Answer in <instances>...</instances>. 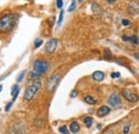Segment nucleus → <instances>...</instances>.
I'll return each instance as SVG.
<instances>
[{
    "instance_id": "f257e3e1",
    "label": "nucleus",
    "mask_w": 139,
    "mask_h": 134,
    "mask_svg": "<svg viewBox=\"0 0 139 134\" xmlns=\"http://www.w3.org/2000/svg\"><path fill=\"white\" fill-rule=\"evenodd\" d=\"M17 20L15 14H5L0 18V32H9L14 28Z\"/></svg>"
},
{
    "instance_id": "f03ea898",
    "label": "nucleus",
    "mask_w": 139,
    "mask_h": 134,
    "mask_svg": "<svg viewBox=\"0 0 139 134\" xmlns=\"http://www.w3.org/2000/svg\"><path fill=\"white\" fill-rule=\"evenodd\" d=\"M42 87V82L39 79H35L32 81L31 84H29L25 89V93H24V99L26 101H31L34 96L37 95V93L39 92V89Z\"/></svg>"
},
{
    "instance_id": "7ed1b4c3",
    "label": "nucleus",
    "mask_w": 139,
    "mask_h": 134,
    "mask_svg": "<svg viewBox=\"0 0 139 134\" xmlns=\"http://www.w3.org/2000/svg\"><path fill=\"white\" fill-rule=\"evenodd\" d=\"M48 66L49 65L45 60H37L33 63V72L39 76H42L48 70Z\"/></svg>"
},
{
    "instance_id": "20e7f679",
    "label": "nucleus",
    "mask_w": 139,
    "mask_h": 134,
    "mask_svg": "<svg viewBox=\"0 0 139 134\" xmlns=\"http://www.w3.org/2000/svg\"><path fill=\"white\" fill-rule=\"evenodd\" d=\"M59 79H60L59 74L52 75L49 79H48V82H47V89L49 90V92H52V90L56 88L57 84H58V82H59Z\"/></svg>"
},
{
    "instance_id": "39448f33",
    "label": "nucleus",
    "mask_w": 139,
    "mask_h": 134,
    "mask_svg": "<svg viewBox=\"0 0 139 134\" xmlns=\"http://www.w3.org/2000/svg\"><path fill=\"white\" fill-rule=\"evenodd\" d=\"M57 45H58V41H57L56 38L49 39V41L46 43V45H45V51H46L47 53L55 52V50L57 49Z\"/></svg>"
},
{
    "instance_id": "423d86ee",
    "label": "nucleus",
    "mask_w": 139,
    "mask_h": 134,
    "mask_svg": "<svg viewBox=\"0 0 139 134\" xmlns=\"http://www.w3.org/2000/svg\"><path fill=\"white\" fill-rule=\"evenodd\" d=\"M129 13L133 16L139 14V3L137 1H132L129 4Z\"/></svg>"
},
{
    "instance_id": "0eeeda50",
    "label": "nucleus",
    "mask_w": 139,
    "mask_h": 134,
    "mask_svg": "<svg viewBox=\"0 0 139 134\" xmlns=\"http://www.w3.org/2000/svg\"><path fill=\"white\" fill-rule=\"evenodd\" d=\"M122 94L126 98V100H129L130 102H136L138 100V96L135 95L134 93H132L131 90H129V89H123Z\"/></svg>"
},
{
    "instance_id": "6e6552de",
    "label": "nucleus",
    "mask_w": 139,
    "mask_h": 134,
    "mask_svg": "<svg viewBox=\"0 0 139 134\" xmlns=\"http://www.w3.org/2000/svg\"><path fill=\"white\" fill-rule=\"evenodd\" d=\"M108 104L111 106H118L121 104V98L117 94H112L109 98H108Z\"/></svg>"
},
{
    "instance_id": "1a4fd4ad",
    "label": "nucleus",
    "mask_w": 139,
    "mask_h": 134,
    "mask_svg": "<svg viewBox=\"0 0 139 134\" xmlns=\"http://www.w3.org/2000/svg\"><path fill=\"white\" fill-rule=\"evenodd\" d=\"M109 112H110L109 106L102 105V106L98 110V116H99V117H104V116H106L107 114H109Z\"/></svg>"
},
{
    "instance_id": "9d476101",
    "label": "nucleus",
    "mask_w": 139,
    "mask_h": 134,
    "mask_svg": "<svg viewBox=\"0 0 139 134\" xmlns=\"http://www.w3.org/2000/svg\"><path fill=\"white\" fill-rule=\"evenodd\" d=\"M92 78L94 79L95 81L101 82V81H103V80H104L105 75H104V72H103V71H100V70H98V71H94L93 74H92Z\"/></svg>"
},
{
    "instance_id": "9b49d317",
    "label": "nucleus",
    "mask_w": 139,
    "mask_h": 134,
    "mask_svg": "<svg viewBox=\"0 0 139 134\" xmlns=\"http://www.w3.org/2000/svg\"><path fill=\"white\" fill-rule=\"evenodd\" d=\"M19 90H20V88H19V86L17 84H15V85H13L12 86V89H11V95H12V97H13V101L14 102V100L17 98V96H18V94H19Z\"/></svg>"
},
{
    "instance_id": "f8f14e48",
    "label": "nucleus",
    "mask_w": 139,
    "mask_h": 134,
    "mask_svg": "<svg viewBox=\"0 0 139 134\" xmlns=\"http://www.w3.org/2000/svg\"><path fill=\"white\" fill-rule=\"evenodd\" d=\"M122 39L124 42H131V43H133V44H138V43H139L138 37H137L136 35H132V36H125V35H123L122 36Z\"/></svg>"
},
{
    "instance_id": "ddd939ff",
    "label": "nucleus",
    "mask_w": 139,
    "mask_h": 134,
    "mask_svg": "<svg viewBox=\"0 0 139 134\" xmlns=\"http://www.w3.org/2000/svg\"><path fill=\"white\" fill-rule=\"evenodd\" d=\"M80 130V127L79 125H78V123H76V121H73L71 125H70V131L72 133H78Z\"/></svg>"
},
{
    "instance_id": "4468645a",
    "label": "nucleus",
    "mask_w": 139,
    "mask_h": 134,
    "mask_svg": "<svg viewBox=\"0 0 139 134\" xmlns=\"http://www.w3.org/2000/svg\"><path fill=\"white\" fill-rule=\"evenodd\" d=\"M83 100H84V102H87L88 104H95L96 103V100L93 98L92 96H86Z\"/></svg>"
},
{
    "instance_id": "2eb2a0df",
    "label": "nucleus",
    "mask_w": 139,
    "mask_h": 134,
    "mask_svg": "<svg viewBox=\"0 0 139 134\" xmlns=\"http://www.w3.org/2000/svg\"><path fill=\"white\" fill-rule=\"evenodd\" d=\"M83 123H84V125H86L88 128H90V127L92 126V124H93V118L91 116H87L86 118L83 119Z\"/></svg>"
},
{
    "instance_id": "dca6fc26",
    "label": "nucleus",
    "mask_w": 139,
    "mask_h": 134,
    "mask_svg": "<svg viewBox=\"0 0 139 134\" xmlns=\"http://www.w3.org/2000/svg\"><path fill=\"white\" fill-rule=\"evenodd\" d=\"M59 132L61 133V134H69L70 133V131H69V129H68V127H66V126L60 127L59 128Z\"/></svg>"
},
{
    "instance_id": "f3484780",
    "label": "nucleus",
    "mask_w": 139,
    "mask_h": 134,
    "mask_svg": "<svg viewBox=\"0 0 139 134\" xmlns=\"http://www.w3.org/2000/svg\"><path fill=\"white\" fill-rule=\"evenodd\" d=\"M75 9H76V1H75V0H72V2L70 4V8L68 9V11L71 13V12H73Z\"/></svg>"
},
{
    "instance_id": "a211bd4d",
    "label": "nucleus",
    "mask_w": 139,
    "mask_h": 134,
    "mask_svg": "<svg viewBox=\"0 0 139 134\" xmlns=\"http://www.w3.org/2000/svg\"><path fill=\"white\" fill-rule=\"evenodd\" d=\"M42 44H43V41H42V39H40V38L35 39V42H34V48H35V49H38L39 47L42 46Z\"/></svg>"
},
{
    "instance_id": "6ab92c4d",
    "label": "nucleus",
    "mask_w": 139,
    "mask_h": 134,
    "mask_svg": "<svg viewBox=\"0 0 139 134\" xmlns=\"http://www.w3.org/2000/svg\"><path fill=\"white\" fill-rule=\"evenodd\" d=\"M63 16H64V11L61 10V12H60L59 14V20H58V26H60L62 23V20H63Z\"/></svg>"
},
{
    "instance_id": "aec40b11",
    "label": "nucleus",
    "mask_w": 139,
    "mask_h": 134,
    "mask_svg": "<svg viewBox=\"0 0 139 134\" xmlns=\"http://www.w3.org/2000/svg\"><path fill=\"white\" fill-rule=\"evenodd\" d=\"M25 74H26V70H24V71H22V74L19 75V77L17 78V82H20V81H23V79H24V77H25Z\"/></svg>"
},
{
    "instance_id": "412c9836",
    "label": "nucleus",
    "mask_w": 139,
    "mask_h": 134,
    "mask_svg": "<svg viewBox=\"0 0 139 134\" xmlns=\"http://www.w3.org/2000/svg\"><path fill=\"white\" fill-rule=\"evenodd\" d=\"M56 4H57V8L62 9V7H63V0H57Z\"/></svg>"
},
{
    "instance_id": "4be33fe9",
    "label": "nucleus",
    "mask_w": 139,
    "mask_h": 134,
    "mask_svg": "<svg viewBox=\"0 0 139 134\" xmlns=\"http://www.w3.org/2000/svg\"><path fill=\"white\" fill-rule=\"evenodd\" d=\"M122 25L125 26V27H127V26L131 25V21L129 19H122Z\"/></svg>"
},
{
    "instance_id": "5701e85b",
    "label": "nucleus",
    "mask_w": 139,
    "mask_h": 134,
    "mask_svg": "<svg viewBox=\"0 0 139 134\" xmlns=\"http://www.w3.org/2000/svg\"><path fill=\"white\" fill-rule=\"evenodd\" d=\"M119 77H120V72H112L111 74L112 79H116V78H119Z\"/></svg>"
},
{
    "instance_id": "b1692460",
    "label": "nucleus",
    "mask_w": 139,
    "mask_h": 134,
    "mask_svg": "<svg viewBox=\"0 0 139 134\" xmlns=\"http://www.w3.org/2000/svg\"><path fill=\"white\" fill-rule=\"evenodd\" d=\"M12 105H13V101H12V102H10V103H8V104H7V106H5V111H10V109H11V106Z\"/></svg>"
},
{
    "instance_id": "393cba45",
    "label": "nucleus",
    "mask_w": 139,
    "mask_h": 134,
    "mask_svg": "<svg viewBox=\"0 0 139 134\" xmlns=\"http://www.w3.org/2000/svg\"><path fill=\"white\" fill-rule=\"evenodd\" d=\"M129 131H130V126H125L123 129V133L126 134V133H129Z\"/></svg>"
},
{
    "instance_id": "a878e982",
    "label": "nucleus",
    "mask_w": 139,
    "mask_h": 134,
    "mask_svg": "<svg viewBox=\"0 0 139 134\" xmlns=\"http://www.w3.org/2000/svg\"><path fill=\"white\" fill-rule=\"evenodd\" d=\"M109 57H110V51H109V50H106V51H105V58L108 59Z\"/></svg>"
},
{
    "instance_id": "bb28decb",
    "label": "nucleus",
    "mask_w": 139,
    "mask_h": 134,
    "mask_svg": "<svg viewBox=\"0 0 139 134\" xmlns=\"http://www.w3.org/2000/svg\"><path fill=\"white\" fill-rule=\"evenodd\" d=\"M77 95V93H76V90H73V93L71 94V97H75Z\"/></svg>"
},
{
    "instance_id": "cd10ccee",
    "label": "nucleus",
    "mask_w": 139,
    "mask_h": 134,
    "mask_svg": "<svg viewBox=\"0 0 139 134\" xmlns=\"http://www.w3.org/2000/svg\"><path fill=\"white\" fill-rule=\"evenodd\" d=\"M134 58H136L137 60H139V53H135L134 54Z\"/></svg>"
},
{
    "instance_id": "c85d7f7f",
    "label": "nucleus",
    "mask_w": 139,
    "mask_h": 134,
    "mask_svg": "<svg viewBox=\"0 0 139 134\" xmlns=\"http://www.w3.org/2000/svg\"><path fill=\"white\" fill-rule=\"evenodd\" d=\"M113 1H117V0H107V2H109V3L113 2Z\"/></svg>"
},
{
    "instance_id": "c756f323",
    "label": "nucleus",
    "mask_w": 139,
    "mask_h": 134,
    "mask_svg": "<svg viewBox=\"0 0 139 134\" xmlns=\"http://www.w3.org/2000/svg\"><path fill=\"white\" fill-rule=\"evenodd\" d=\"M1 89H2V85H0V92H1Z\"/></svg>"
},
{
    "instance_id": "7c9ffc66",
    "label": "nucleus",
    "mask_w": 139,
    "mask_h": 134,
    "mask_svg": "<svg viewBox=\"0 0 139 134\" xmlns=\"http://www.w3.org/2000/svg\"><path fill=\"white\" fill-rule=\"evenodd\" d=\"M78 1H79V2H82V1H83V0H78Z\"/></svg>"
}]
</instances>
